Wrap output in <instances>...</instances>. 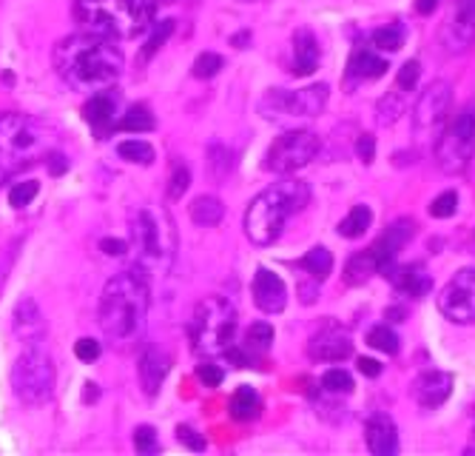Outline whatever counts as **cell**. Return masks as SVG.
Segmentation results:
<instances>
[{
    "mask_svg": "<svg viewBox=\"0 0 475 456\" xmlns=\"http://www.w3.org/2000/svg\"><path fill=\"white\" fill-rule=\"evenodd\" d=\"M418 74H421L418 60H407L404 66L399 69V77H395V83H399V89L410 91V89H416V83H418Z\"/></svg>",
    "mask_w": 475,
    "mask_h": 456,
    "instance_id": "obj_44",
    "label": "cell"
},
{
    "mask_svg": "<svg viewBox=\"0 0 475 456\" xmlns=\"http://www.w3.org/2000/svg\"><path fill=\"white\" fill-rule=\"evenodd\" d=\"M327 103V86L316 83L299 91L287 89H271L259 103L262 117L268 120H282V117H316Z\"/></svg>",
    "mask_w": 475,
    "mask_h": 456,
    "instance_id": "obj_10",
    "label": "cell"
},
{
    "mask_svg": "<svg viewBox=\"0 0 475 456\" xmlns=\"http://www.w3.org/2000/svg\"><path fill=\"white\" fill-rule=\"evenodd\" d=\"M475 158V106L461 109L435 146V163L444 174H461Z\"/></svg>",
    "mask_w": 475,
    "mask_h": 456,
    "instance_id": "obj_9",
    "label": "cell"
},
{
    "mask_svg": "<svg viewBox=\"0 0 475 456\" xmlns=\"http://www.w3.org/2000/svg\"><path fill=\"white\" fill-rule=\"evenodd\" d=\"M55 137V123L15 112L0 114V186L23 166H29L41 154H49Z\"/></svg>",
    "mask_w": 475,
    "mask_h": 456,
    "instance_id": "obj_5",
    "label": "cell"
},
{
    "mask_svg": "<svg viewBox=\"0 0 475 456\" xmlns=\"http://www.w3.org/2000/svg\"><path fill=\"white\" fill-rule=\"evenodd\" d=\"M322 388L327 394H350L353 390V376L345 368H331L322 374Z\"/></svg>",
    "mask_w": 475,
    "mask_h": 456,
    "instance_id": "obj_36",
    "label": "cell"
},
{
    "mask_svg": "<svg viewBox=\"0 0 475 456\" xmlns=\"http://www.w3.org/2000/svg\"><path fill=\"white\" fill-rule=\"evenodd\" d=\"M250 291H254V303L259 311H265V314H280V311L287 305V289L280 274H273L271 268H257L254 274V285H250Z\"/></svg>",
    "mask_w": 475,
    "mask_h": 456,
    "instance_id": "obj_14",
    "label": "cell"
},
{
    "mask_svg": "<svg viewBox=\"0 0 475 456\" xmlns=\"http://www.w3.org/2000/svg\"><path fill=\"white\" fill-rule=\"evenodd\" d=\"M453 390V376L447 371H427L416 380L413 397L421 408H439Z\"/></svg>",
    "mask_w": 475,
    "mask_h": 456,
    "instance_id": "obj_20",
    "label": "cell"
},
{
    "mask_svg": "<svg viewBox=\"0 0 475 456\" xmlns=\"http://www.w3.org/2000/svg\"><path fill=\"white\" fill-rule=\"evenodd\" d=\"M55 72L77 91H103L123 72V51L111 37L80 32L55 46Z\"/></svg>",
    "mask_w": 475,
    "mask_h": 456,
    "instance_id": "obj_1",
    "label": "cell"
},
{
    "mask_svg": "<svg viewBox=\"0 0 475 456\" xmlns=\"http://www.w3.org/2000/svg\"><path fill=\"white\" fill-rule=\"evenodd\" d=\"M11 390L23 406H43L55 394V365L41 343H26L11 365Z\"/></svg>",
    "mask_w": 475,
    "mask_h": 456,
    "instance_id": "obj_8",
    "label": "cell"
},
{
    "mask_svg": "<svg viewBox=\"0 0 475 456\" xmlns=\"http://www.w3.org/2000/svg\"><path fill=\"white\" fill-rule=\"evenodd\" d=\"M134 448H137V453H145V456L160 451V439H157L151 425H140L134 431Z\"/></svg>",
    "mask_w": 475,
    "mask_h": 456,
    "instance_id": "obj_42",
    "label": "cell"
},
{
    "mask_svg": "<svg viewBox=\"0 0 475 456\" xmlns=\"http://www.w3.org/2000/svg\"><path fill=\"white\" fill-rule=\"evenodd\" d=\"M49 163H51V174H60L69 160H63V154H49Z\"/></svg>",
    "mask_w": 475,
    "mask_h": 456,
    "instance_id": "obj_51",
    "label": "cell"
},
{
    "mask_svg": "<svg viewBox=\"0 0 475 456\" xmlns=\"http://www.w3.org/2000/svg\"><path fill=\"white\" fill-rule=\"evenodd\" d=\"M319 135L308 132V128H296V132H285L271 143L265 154V172L273 174H294L296 168L308 166L316 154H319Z\"/></svg>",
    "mask_w": 475,
    "mask_h": 456,
    "instance_id": "obj_11",
    "label": "cell"
},
{
    "mask_svg": "<svg viewBox=\"0 0 475 456\" xmlns=\"http://www.w3.org/2000/svg\"><path fill=\"white\" fill-rule=\"evenodd\" d=\"M385 277L395 285V291H402L407 297H427L433 291V277L427 274V268L421 266V263H410V266H387L385 271Z\"/></svg>",
    "mask_w": 475,
    "mask_h": 456,
    "instance_id": "obj_16",
    "label": "cell"
},
{
    "mask_svg": "<svg viewBox=\"0 0 475 456\" xmlns=\"http://www.w3.org/2000/svg\"><path fill=\"white\" fill-rule=\"evenodd\" d=\"M435 6H439V0H418V4H416L418 15H433Z\"/></svg>",
    "mask_w": 475,
    "mask_h": 456,
    "instance_id": "obj_52",
    "label": "cell"
},
{
    "mask_svg": "<svg viewBox=\"0 0 475 456\" xmlns=\"http://www.w3.org/2000/svg\"><path fill=\"white\" fill-rule=\"evenodd\" d=\"M168 368H171V362H168V357L163 354V351H157V348H145L142 351L137 371H140V383H142L145 394H149V397L160 394V385L165 383Z\"/></svg>",
    "mask_w": 475,
    "mask_h": 456,
    "instance_id": "obj_23",
    "label": "cell"
},
{
    "mask_svg": "<svg viewBox=\"0 0 475 456\" xmlns=\"http://www.w3.org/2000/svg\"><path fill=\"white\" fill-rule=\"evenodd\" d=\"M475 41V0H458L456 15L447 26V46L450 51H464Z\"/></svg>",
    "mask_w": 475,
    "mask_h": 456,
    "instance_id": "obj_22",
    "label": "cell"
},
{
    "mask_svg": "<svg viewBox=\"0 0 475 456\" xmlns=\"http://www.w3.org/2000/svg\"><path fill=\"white\" fill-rule=\"evenodd\" d=\"M379 274V263H376V254L373 251H359L348 259L345 266V282L348 285H364L367 280Z\"/></svg>",
    "mask_w": 475,
    "mask_h": 456,
    "instance_id": "obj_27",
    "label": "cell"
},
{
    "mask_svg": "<svg viewBox=\"0 0 475 456\" xmlns=\"http://www.w3.org/2000/svg\"><path fill=\"white\" fill-rule=\"evenodd\" d=\"M308 354L319 362H341L353 354V343L345 331H339L331 325V328H325L313 336L310 345H308Z\"/></svg>",
    "mask_w": 475,
    "mask_h": 456,
    "instance_id": "obj_17",
    "label": "cell"
},
{
    "mask_svg": "<svg viewBox=\"0 0 475 456\" xmlns=\"http://www.w3.org/2000/svg\"><path fill=\"white\" fill-rule=\"evenodd\" d=\"M117 154H120V158L128 160V163H140V166H151L154 163V146H151V143H145V140H137V137L123 140L120 146H117Z\"/></svg>",
    "mask_w": 475,
    "mask_h": 456,
    "instance_id": "obj_32",
    "label": "cell"
},
{
    "mask_svg": "<svg viewBox=\"0 0 475 456\" xmlns=\"http://www.w3.org/2000/svg\"><path fill=\"white\" fill-rule=\"evenodd\" d=\"M222 214H226V205H222V200L208 197V194H203V197H196L191 203V220L196 226H205V228L217 226L222 220Z\"/></svg>",
    "mask_w": 475,
    "mask_h": 456,
    "instance_id": "obj_30",
    "label": "cell"
},
{
    "mask_svg": "<svg viewBox=\"0 0 475 456\" xmlns=\"http://www.w3.org/2000/svg\"><path fill=\"white\" fill-rule=\"evenodd\" d=\"M177 439L182 442V445H188L191 451H205V439L194 431V428H188V425H180L177 428Z\"/></svg>",
    "mask_w": 475,
    "mask_h": 456,
    "instance_id": "obj_47",
    "label": "cell"
},
{
    "mask_svg": "<svg viewBox=\"0 0 475 456\" xmlns=\"http://www.w3.org/2000/svg\"><path fill=\"white\" fill-rule=\"evenodd\" d=\"M439 311L458 325H475V268H461L439 294Z\"/></svg>",
    "mask_w": 475,
    "mask_h": 456,
    "instance_id": "obj_12",
    "label": "cell"
},
{
    "mask_svg": "<svg viewBox=\"0 0 475 456\" xmlns=\"http://www.w3.org/2000/svg\"><path fill=\"white\" fill-rule=\"evenodd\" d=\"M373 223V212L367 205H353L348 217L339 223V237H345V240H359L367 234V228H371Z\"/></svg>",
    "mask_w": 475,
    "mask_h": 456,
    "instance_id": "obj_28",
    "label": "cell"
},
{
    "mask_svg": "<svg viewBox=\"0 0 475 456\" xmlns=\"http://www.w3.org/2000/svg\"><path fill=\"white\" fill-rule=\"evenodd\" d=\"M364 439H367V448H371L373 456H395L399 453V434H395L393 420L385 413H376L367 420Z\"/></svg>",
    "mask_w": 475,
    "mask_h": 456,
    "instance_id": "obj_21",
    "label": "cell"
},
{
    "mask_svg": "<svg viewBox=\"0 0 475 456\" xmlns=\"http://www.w3.org/2000/svg\"><path fill=\"white\" fill-rule=\"evenodd\" d=\"M310 203V189L302 180H282L259 191L245 212V234L254 245H271L280 240L287 217L299 214Z\"/></svg>",
    "mask_w": 475,
    "mask_h": 456,
    "instance_id": "obj_3",
    "label": "cell"
},
{
    "mask_svg": "<svg viewBox=\"0 0 475 456\" xmlns=\"http://www.w3.org/2000/svg\"><path fill=\"white\" fill-rule=\"evenodd\" d=\"M196 376H200V380L205 383V388H219L222 385V368L219 365H214V362H203L200 368H196Z\"/></svg>",
    "mask_w": 475,
    "mask_h": 456,
    "instance_id": "obj_45",
    "label": "cell"
},
{
    "mask_svg": "<svg viewBox=\"0 0 475 456\" xmlns=\"http://www.w3.org/2000/svg\"><path fill=\"white\" fill-rule=\"evenodd\" d=\"M450 100H453V86L447 81H433L413 109V123L418 132H433L435 126H441L447 109H450Z\"/></svg>",
    "mask_w": 475,
    "mask_h": 456,
    "instance_id": "obj_13",
    "label": "cell"
},
{
    "mask_svg": "<svg viewBox=\"0 0 475 456\" xmlns=\"http://www.w3.org/2000/svg\"><path fill=\"white\" fill-rule=\"evenodd\" d=\"M131 243L140 268L168 271L174 259V228L165 212H151V208H137L131 214Z\"/></svg>",
    "mask_w": 475,
    "mask_h": 456,
    "instance_id": "obj_6",
    "label": "cell"
},
{
    "mask_svg": "<svg viewBox=\"0 0 475 456\" xmlns=\"http://www.w3.org/2000/svg\"><path fill=\"white\" fill-rule=\"evenodd\" d=\"M319 66V43L310 29H299L294 35V74L308 77Z\"/></svg>",
    "mask_w": 475,
    "mask_h": 456,
    "instance_id": "obj_25",
    "label": "cell"
},
{
    "mask_svg": "<svg viewBox=\"0 0 475 456\" xmlns=\"http://www.w3.org/2000/svg\"><path fill=\"white\" fill-rule=\"evenodd\" d=\"M11 325H15V334L20 336L23 343H43L46 320H43L41 305H37L32 297L18 299L15 314H11Z\"/></svg>",
    "mask_w": 475,
    "mask_h": 456,
    "instance_id": "obj_18",
    "label": "cell"
},
{
    "mask_svg": "<svg viewBox=\"0 0 475 456\" xmlns=\"http://www.w3.org/2000/svg\"><path fill=\"white\" fill-rule=\"evenodd\" d=\"M74 354H77V359H83V362H95V359L100 357V343H97V340H88V336H83V340H77Z\"/></svg>",
    "mask_w": 475,
    "mask_h": 456,
    "instance_id": "obj_46",
    "label": "cell"
},
{
    "mask_svg": "<svg viewBox=\"0 0 475 456\" xmlns=\"http://www.w3.org/2000/svg\"><path fill=\"white\" fill-rule=\"evenodd\" d=\"M100 249H103V254H109V257H123V254L128 251V245H126L123 240L105 237V240H100Z\"/></svg>",
    "mask_w": 475,
    "mask_h": 456,
    "instance_id": "obj_49",
    "label": "cell"
},
{
    "mask_svg": "<svg viewBox=\"0 0 475 456\" xmlns=\"http://www.w3.org/2000/svg\"><path fill=\"white\" fill-rule=\"evenodd\" d=\"M248 41H250V35H248V32H242V35H236V37H234V46H236V49H245V43H248Z\"/></svg>",
    "mask_w": 475,
    "mask_h": 456,
    "instance_id": "obj_53",
    "label": "cell"
},
{
    "mask_svg": "<svg viewBox=\"0 0 475 456\" xmlns=\"http://www.w3.org/2000/svg\"><path fill=\"white\" fill-rule=\"evenodd\" d=\"M188 182H191V174L186 166H174V174H171V186H168V197L171 200H180L182 194L188 191Z\"/></svg>",
    "mask_w": 475,
    "mask_h": 456,
    "instance_id": "obj_43",
    "label": "cell"
},
{
    "mask_svg": "<svg viewBox=\"0 0 475 456\" xmlns=\"http://www.w3.org/2000/svg\"><path fill=\"white\" fill-rule=\"evenodd\" d=\"M456 208H458V194L456 191H444V194H439V197L430 203V217L447 220V217L456 214Z\"/></svg>",
    "mask_w": 475,
    "mask_h": 456,
    "instance_id": "obj_39",
    "label": "cell"
},
{
    "mask_svg": "<svg viewBox=\"0 0 475 456\" xmlns=\"http://www.w3.org/2000/svg\"><path fill=\"white\" fill-rule=\"evenodd\" d=\"M296 266H299L302 271H308L316 282H322V280L327 277V274L333 271V254L327 251L325 245H316V249H310L305 257L299 259Z\"/></svg>",
    "mask_w": 475,
    "mask_h": 456,
    "instance_id": "obj_29",
    "label": "cell"
},
{
    "mask_svg": "<svg viewBox=\"0 0 475 456\" xmlns=\"http://www.w3.org/2000/svg\"><path fill=\"white\" fill-rule=\"evenodd\" d=\"M100 328L111 343H131L145 328L149 317V282L137 271H123L105 282L100 297Z\"/></svg>",
    "mask_w": 475,
    "mask_h": 456,
    "instance_id": "obj_2",
    "label": "cell"
},
{
    "mask_svg": "<svg viewBox=\"0 0 475 456\" xmlns=\"http://www.w3.org/2000/svg\"><path fill=\"white\" fill-rule=\"evenodd\" d=\"M117 103H120V97H117L114 91H111V86H109V89H103V91H95L91 100L83 106V120L91 128H95L100 137H105V132L114 128Z\"/></svg>",
    "mask_w": 475,
    "mask_h": 456,
    "instance_id": "obj_19",
    "label": "cell"
},
{
    "mask_svg": "<svg viewBox=\"0 0 475 456\" xmlns=\"http://www.w3.org/2000/svg\"><path fill=\"white\" fill-rule=\"evenodd\" d=\"M171 32H174V20H160V26L151 32V37L145 41V46H142V58L149 60V58H154L157 51H160L163 46H165V41L171 37Z\"/></svg>",
    "mask_w": 475,
    "mask_h": 456,
    "instance_id": "obj_38",
    "label": "cell"
},
{
    "mask_svg": "<svg viewBox=\"0 0 475 456\" xmlns=\"http://www.w3.org/2000/svg\"><path fill=\"white\" fill-rule=\"evenodd\" d=\"M157 0H77L74 20L83 32L131 41L154 23Z\"/></svg>",
    "mask_w": 475,
    "mask_h": 456,
    "instance_id": "obj_4",
    "label": "cell"
},
{
    "mask_svg": "<svg viewBox=\"0 0 475 456\" xmlns=\"http://www.w3.org/2000/svg\"><path fill=\"white\" fill-rule=\"evenodd\" d=\"M399 114H404V103L395 97V95H387L379 100V123L381 126H390L399 120Z\"/></svg>",
    "mask_w": 475,
    "mask_h": 456,
    "instance_id": "obj_41",
    "label": "cell"
},
{
    "mask_svg": "<svg viewBox=\"0 0 475 456\" xmlns=\"http://www.w3.org/2000/svg\"><path fill=\"white\" fill-rule=\"evenodd\" d=\"M234 331H236V311L228 299L222 297H205L200 305H196L188 334L196 354L214 357L228 351L234 343Z\"/></svg>",
    "mask_w": 475,
    "mask_h": 456,
    "instance_id": "obj_7",
    "label": "cell"
},
{
    "mask_svg": "<svg viewBox=\"0 0 475 456\" xmlns=\"http://www.w3.org/2000/svg\"><path fill=\"white\" fill-rule=\"evenodd\" d=\"M371 41L381 51H399L404 46V29L402 26H381L371 35Z\"/></svg>",
    "mask_w": 475,
    "mask_h": 456,
    "instance_id": "obj_35",
    "label": "cell"
},
{
    "mask_svg": "<svg viewBox=\"0 0 475 456\" xmlns=\"http://www.w3.org/2000/svg\"><path fill=\"white\" fill-rule=\"evenodd\" d=\"M387 72V60H381L371 46H356L348 60L350 81H376Z\"/></svg>",
    "mask_w": 475,
    "mask_h": 456,
    "instance_id": "obj_24",
    "label": "cell"
},
{
    "mask_svg": "<svg viewBox=\"0 0 475 456\" xmlns=\"http://www.w3.org/2000/svg\"><path fill=\"white\" fill-rule=\"evenodd\" d=\"M367 345H373L376 351H381V354H399V336H395L393 328H387V325H376V328H371V334H367Z\"/></svg>",
    "mask_w": 475,
    "mask_h": 456,
    "instance_id": "obj_34",
    "label": "cell"
},
{
    "mask_svg": "<svg viewBox=\"0 0 475 456\" xmlns=\"http://www.w3.org/2000/svg\"><path fill=\"white\" fill-rule=\"evenodd\" d=\"M413 234H416V223L413 220H395V223L381 234V237L373 243V254H376V263H379V271H385L387 266L395 263V257L402 254V249L407 243L413 240Z\"/></svg>",
    "mask_w": 475,
    "mask_h": 456,
    "instance_id": "obj_15",
    "label": "cell"
},
{
    "mask_svg": "<svg viewBox=\"0 0 475 456\" xmlns=\"http://www.w3.org/2000/svg\"><path fill=\"white\" fill-rule=\"evenodd\" d=\"M222 66H226V60H222L217 51H203V55L194 60L191 72H194V77H200V81H208V77L219 74Z\"/></svg>",
    "mask_w": 475,
    "mask_h": 456,
    "instance_id": "obj_37",
    "label": "cell"
},
{
    "mask_svg": "<svg viewBox=\"0 0 475 456\" xmlns=\"http://www.w3.org/2000/svg\"><path fill=\"white\" fill-rule=\"evenodd\" d=\"M228 411L236 422H248L259 413V394L250 385H240L234 390V397L228 402Z\"/></svg>",
    "mask_w": 475,
    "mask_h": 456,
    "instance_id": "obj_26",
    "label": "cell"
},
{
    "mask_svg": "<svg viewBox=\"0 0 475 456\" xmlns=\"http://www.w3.org/2000/svg\"><path fill=\"white\" fill-rule=\"evenodd\" d=\"M37 191H41V186H37L34 180L18 182V186L9 191V205H11V208H23V205H29V203L37 197Z\"/></svg>",
    "mask_w": 475,
    "mask_h": 456,
    "instance_id": "obj_40",
    "label": "cell"
},
{
    "mask_svg": "<svg viewBox=\"0 0 475 456\" xmlns=\"http://www.w3.org/2000/svg\"><path fill=\"white\" fill-rule=\"evenodd\" d=\"M356 154H359L362 163H373L376 158V137L373 135H362L356 140Z\"/></svg>",
    "mask_w": 475,
    "mask_h": 456,
    "instance_id": "obj_48",
    "label": "cell"
},
{
    "mask_svg": "<svg viewBox=\"0 0 475 456\" xmlns=\"http://www.w3.org/2000/svg\"><path fill=\"white\" fill-rule=\"evenodd\" d=\"M359 371H362L364 376H371V380H376V376L381 374V365H379L376 359H367V357H362V359H359Z\"/></svg>",
    "mask_w": 475,
    "mask_h": 456,
    "instance_id": "obj_50",
    "label": "cell"
},
{
    "mask_svg": "<svg viewBox=\"0 0 475 456\" xmlns=\"http://www.w3.org/2000/svg\"><path fill=\"white\" fill-rule=\"evenodd\" d=\"M273 345V328L268 322H254L248 328L245 334V348H248V354L254 357V354H265V351Z\"/></svg>",
    "mask_w": 475,
    "mask_h": 456,
    "instance_id": "obj_33",
    "label": "cell"
},
{
    "mask_svg": "<svg viewBox=\"0 0 475 456\" xmlns=\"http://www.w3.org/2000/svg\"><path fill=\"white\" fill-rule=\"evenodd\" d=\"M114 128H120V132H151L154 128V114L149 112V106H131L120 120L114 123Z\"/></svg>",
    "mask_w": 475,
    "mask_h": 456,
    "instance_id": "obj_31",
    "label": "cell"
}]
</instances>
